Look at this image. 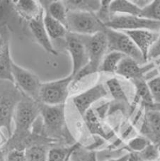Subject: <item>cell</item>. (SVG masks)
<instances>
[{
  "mask_svg": "<svg viewBox=\"0 0 160 161\" xmlns=\"http://www.w3.org/2000/svg\"><path fill=\"white\" fill-rule=\"evenodd\" d=\"M40 114V103L24 96L16 105L13 120L15 131L12 137L13 140L26 139L30 130Z\"/></svg>",
  "mask_w": 160,
  "mask_h": 161,
  "instance_id": "6da1fadb",
  "label": "cell"
},
{
  "mask_svg": "<svg viewBox=\"0 0 160 161\" xmlns=\"http://www.w3.org/2000/svg\"><path fill=\"white\" fill-rule=\"evenodd\" d=\"M84 38L89 56V63L73 77L74 84L99 71L102 60L108 51V40L105 32H99L92 36H84Z\"/></svg>",
  "mask_w": 160,
  "mask_h": 161,
  "instance_id": "7a4b0ae2",
  "label": "cell"
},
{
  "mask_svg": "<svg viewBox=\"0 0 160 161\" xmlns=\"http://www.w3.org/2000/svg\"><path fill=\"white\" fill-rule=\"evenodd\" d=\"M25 95L14 83L0 80V129L12 137V121L16 107Z\"/></svg>",
  "mask_w": 160,
  "mask_h": 161,
  "instance_id": "3957f363",
  "label": "cell"
},
{
  "mask_svg": "<svg viewBox=\"0 0 160 161\" xmlns=\"http://www.w3.org/2000/svg\"><path fill=\"white\" fill-rule=\"evenodd\" d=\"M106 27L99 20L95 13L67 11V29L72 34L92 36L99 32H105Z\"/></svg>",
  "mask_w": 160,
  "mask_h": 161,
  "instance_id": "277c9868",
  "label": "cell"
},
{
  "mask_svg": "<svg viewBox=\"0 0 160 161\" xmlns=\"http://www.w3.org/2000/svg\"><path fill=\"white\" fill-rule=\"evenodd\" d=\"M72 81L73 77L70 75L65 78L42 83L39 92V102L50 106L65 104Z\"/></svg>",
  "mask_w": 160,
  "mask_h": 161,
  "instance_id": "5b68a950",
  "label": "cell"
},
{
  "mask_svg": "<svg viewBox=\"0 0 160 161\" xmlns=\"http://www.w3.org/2000/svg\"><path fill=\"white\" fill-rule=\"evenodd\" d=\"M108 40V51H116L136 60L140 65L145 63L141 52L125 33L107 28L105 31Z\"/></svg>",
  "mask_w": 160,
  "mask_h": 161,
  "instance_id": "8992f818",
  "label": "cell"
},
{
  "mask_svg": "<svg viewBox=\"0 0 160 161\" xmlns=\"http://www.w3.org/2000/svg\"><path fill=\"white\" fill-rule=\"evenodd\" d=\"M105 26L115 31L148 30L159 33L160 22L148 20L138 16L112 15Z\"/></svg>",
  "mask_w": 160,
  "mask_h": 161,
  "instance_id": "52a82bcc",
  "label": "cell"
},
{
  "mask_svg": "<svg viewBox=\"0 0 160 161\" xmlns=\"http://www.w3.org/2000/svg\"><path fill=\"white\" fill-rule=\"evenodd\" d=\"M12 75L14 84L25 96L39 102V92L42 83L34 73L13 61Z\"/></svg>",
  "mask_w": 160,
  "mask_h": 161,
  "instance_id": "ba28073f",
  "label": "cell"
},
{
  "mask_svg": "<svg viewBox=\"0 0 160 161\" xmlns=\"http://www.w3.org/2000/svg\"><path fill=\"white\" fill-rule=\"evenodd\" d=\"M66 48L72 60V71L71 75L74 77L89 63L86 43L83 35L68 32L65 36Z\"/></svg>",
  "mask_w": 160,
  "mask_h": 161,
  "instance_id": "9c48e42d",
  "label": "cell"
},
{
  "mask_svg": "<svg viewBox=\"0 0 160 161\" xmlns=\"http://www.w3.org/2000/svg\"><path fill=\"white\" fill-rule=\"evenodd\" d=\"M40 115L49 134L57 135L63 130L65 124V104L50 106L40 103Z\"/></svg>",
  "mask_w": 160,
  "mask_h": 161,
  "instance_id": "30bf717a",
  "label": "cell"
},
{
  "mask_svg": "<svg viewBox=\"0 0 160 161\" xmlns=\"http://www.w3.org/2000/svg\"><path fill=\"white\" fill-rule=\"evenodd\" d=\"M108 91L103 84H97L87 90L74 96L72 100L80 114L84 116L92 105L106 97Z\"/></svg>",
  "mask_w": 160,
  "mask_h": 161,
  "instance_id": "8fae6325",
  "label": "cell"
},
{
  "mask_svg": "<svg viewBox=\"0 0 160 161\" xmlns=\"http://www.w3.org/2000/svg\"><path fill=\"white\" fill-rule=\"evenodd\" d=\"M133 41L137 48L141 52L145 62L148 60L149 52L159 37V33L148 30L123 31Z\"/></svg>",
  "mask_w": 160,
  "mask_h": 161,
  "instance_id": "7c38bea8",
  "label": "cell"
},
{
  "mask_svg": "<svg viewBox=\"0 0 160 161\" xmlns=\"http://www.w3.org/2000/svg\"><path fill=\"white\" fill-rule=\"evenodd\" d=\"M44 10L40 14L29 21V26L33 36L37 42L43 47L45 51L52 55H57V52L52 46L51 39L47 33L43 24Z\"/></svg>",
  "mask_w": 160,
  "mask_h": 161,
  "instance_id": "4fadbf2b",
  "label": "cell"
},
{
  "mask_svg": "<svg viewBox=\"0 0 160 161\" xmlns=\"http://www.w3.org/2000/svg\"><path fill=\"white\" fill-rule=\"evenodd\" d=\"M142 133L145 137L152 143H160V112L158 110L150 109L145 115Z\"/></svg>",
  "mask_w": 160,
  "mask_h": 161,
  "instance_id": "5bb4252c",
  "label": "cell"
},
{
  "mask_svg": "<svg viewBox=\"0 0 160 161\" xmlns=\"http://www.w3.org/2000/svg\"><path fill=\"white\" fill-rule=\"evenodd\" d=\"M151 68L150 65L141 67L138 63L129 57L123 58L118 64L115 73L127 79L135 80L142 78L146 71Z\"/></svg>",
  "mask_w": 160,
  "mask_h": 161,
  "instance_id": "9a60e30c",
  "label": "cell"
},
{
  "mask_svg": "<svg viewBox=\"0 0 160 161\" xmlns=\"http://www.w3.org/2000/svg\"><path fill=\"white\" fill-rule=\"evenodd\" d=\"M13 2L17 12L29 21L37 18L44 10L39 2L35 0H19Z\"/></svg>",
  "mask_w": 160,
  "mask_h": 161,
  "instance_id": "2e32d148",
  "label": "cell"
},
{
  "mask_svg": "<svg viewBox=\"0 0 160 161\" xmlns=\"http://www.w3.org/2000/svg\"><path fill=\"white\" fill-rule=\"evenodd\" d=\"M12 63L13 60L11 57L9 43L8 41H5L3 48L0 52V80H6L13 82Z\"/></svg>",
  "mask_w": 160,
  "mask_h": 161,
  "instance_id": "e0dca14e",
  "label": "cell"
},
{
  "mask_svg": "<svg viewBox=\"0 0 160 161\" xmlns=\"http://www.w3.org/2000/svg\"><path fill=\"white\" fill-rule=\"evenodd\" d=\"M43 24L51 39H58L65 37L67 34L68 31L67 28L60 21L52 18L45 9L43 14Z\"/></svg>",
  "mask_w": 160,
  "mask_h": 161,
  "instance_id": "ac0fdd59",
  "label": "cell"
},
{
  "mask_svg": "<svg viewBox=\"0 0 160 161\" xmlns=\"http://www.w3.org/2000/svg\"><path fill=\"white\" fill-rule=\"evenodd\" d=\"M141 9L132 1L128 0H114L110 4V12L111 15H140Z\"/></svg>",
  "mask_w": 160,
  "mask_h": 161,
  "instance_id": "d6986e66",
  "label": "cell"
},
{
  "mask_svg": "<svg viewBox=\"0 0 160 161\" xmlns=\"http://www.w3.org/2000/svg\"><path fill=\"white\" fill-rule=\"evenodd\" d=\"M64 4L67 11H81L96 13L101 6V1H89V0H71L65 1Z\"/></svg>",
  "mask_w": 160,
  "mask_h": 161,
  "instance_id": "ffe728a7",
  "label": "cell"
},
{
  "mask_svg": "<svg viewBox=\"0 0 160 161\" xmlns=\"http://www.w3.org/2000/svg\"><path fill=\"white\" fill-rule=\"evenodd\" d=\"M45 9L52 18L60 21L67 28V9L62 1H52Z\"/></svg>",
  "mask_w": 160,
  "mask_h": 161,
  "instance_id": "44dd1931",
  "label": "cell"
},
{
  "mask_svg": "<svg viewBox=\"0 0 160 161\" xmlns=\"http://www.w3.org/2000/svg\"><path fill=\"white\" fill-rule=\"evenodd\" d=\"M125 57V55L119 52H109V53L105 55L104 58L102 60L99 70L105 72V73H115L118 64L120 62V60Z\"/></svg>",
  "mask_w": 160,
  "mask_h": 161,
  "instance_id": "7402d4cb",
  "label": "cell"
},
{
  "mask_svg": "<svg viewBox=\"0 0 160 161\" xmlns=\"http://www.w3.org/2000/svg\"><path fill=\"white\" fill-rule=\"evenodd\" d=\"M139 16L148 20L160 22V0L152 1L150 4L141 9Z\"/></svg>",
  "mask_w": 160,
  "mask_h": 161,
  "instance_id": "603a6c76",
  "label": "cell"
},
{
  "mask_svg": "<svg viewBox=\"0 0 160 161\" xmlns=\"http://www.w3.org/2000/svg\"><path fill=\"white\" fill-rule=\"evenodd\" d=\"M26 161H47L48 152L40 145H32L25 150Z\"/></svg>",
  "mask_w": 160,
  "mask_h": 161,
  "instance_id": "cb8c5ba5",
  "label": "cell"
},
{
  "mask_svg": "<svg viewBox=\"0 0 160 161\" xmlns=\"http://www.w3.org/2000/svg\"><path fill=\"white\" fill-rule=\"evenodd\" d=\"M132 81L136 86L137 96L148 104H153L154 100L147 82L143 78L135 79Z\"/></svg>",
  "mask_w": 160,
  "mask_h": 161,
  "instance_id": "d4e9b609",
  "label": "cell"
},
{
  "mask_svg": "<svg viewBox=\"0 0 160 161\" xmlns=\"http://www.w3.org/2000/svg\"><path fill=\"white\" fill-rule=\"evenodd\" d=\"M106 87L111 96L116 100L127 101V97L123 90L120 82L116 78H111L106 81Z\"/></svg>",
  "mask_w": 160,
  "mask_h": 161,
  "instance_id": "484cf974",
  "label": "cell"
},
{
  "mask_svg": "<svg viewBox=\"0 0 160 161\" xmlns=\"http://www.w3.org/2000/svg\"><path fill=\"white\" fill-rule=\"evenodd\" d=\"M111 0H103L101 1V6L99 9L95 13L96 16L104 25L110 21L111 17V14L110 12V4Z\"/></svg>",
  "mask_w": 160,
  "mask_h": 161,
  "instance_id": "4316f807",
  "label": "cell"
},
{
  "mask_svg": "<svg viewBox=\"0 0 160 161\" xmlns=\"http://www.w3.org/2000/svg\"><path fill=\"white\" fill-rule=\"evenodd\" d=\"M159 155V153L156 146L153 143H150L140 153V158L143 161H153L157 159Z\"/></svg>",
  "mask_w": 160,
  "mask_h": 161,
  "instance_id": "83f0119b",
  "label": "cell"
},
{
  "mask_svg": "<svg viewBox=\"0 0 160 161\" xmlns=\"http://www.w3.org/2000/svg\"><path fill=\"white\" fill-rule=\"evenodd\" d=\"M69 149L54 148L48 152L47 161H65L69 153Z\"/></svg>",
  "mask_w": 160,
  "mask_h": 161,
  "instance_id": "f1b7e54d",
  "label": "cell"
},
{
  "mask_svg": "<svg viewBox=\"0 0 160 161\" xmlns=\"http://www.w3.org/2000/svg\"><path fill=\"white\" fill-rule=\"evenodd\" d=\"M151 142L145 136H137L132 138L128 143V147L133 151L140 153Z\"/></svg>",
  "mask_w": 160,
  "mask_h": 161,
  "instance_id": "f546056e",
  "label": "cell"
},
{
  "mask_svg": "<svg viewBox=\"0 0 160 161\" xmlns=\"http://www.w3.org/2000/svg\"><path fill=\"white\" fill-rule=\"evenodd\" d=\"M154 102L160 104V77L152 79L147 82Z\"/></svg>",
  "mask_w": 160,
  "mask_h": 161,
  "instance_id": "4dcf8cb0",
  "label": "cell"
},
{
  "mask_svg": "<svg viewBox=\"0 0 160 161\" xmlns=\"http://www.w3.org/2000/svg\"><path fill=\"white\" fill-rule=\"evenodd\" d=\"M5 161H26L25 155V150L12 149L8 152Z\"/></svg>",
  "mask_w": 160,
  "mask_h": 161,
  "instance_id": "1f68e13d",
  "label": "cell"
},
{
  "mask_svg": "<svg viewBox=\"0 0 160 161\" xmlns=\"http://www.w3.org/2000/svg\"><path fill=\"white\" fill-rule=\"evenodd\" d=\"M158 56H160V34L159 38L150 48L148 55V59L149 58H154Z\"/></svg>",
  "mask_w": 160,
  "mask_h": 161,
  "instance_id": "d6a6232c",
  "label": "cell"
},
{
  "mask_svg": "<svg viewBox=\"0 0 160 161\" xmlns=\"http://www.w3.org/2000/svg\"><path fill=\"white\" fill-rule=\"evenodd\" d=\"M9 142V138L8 136L4 134L2 129H0V148H3Z\"/></svg>",
  "mask_w": 160,
  "mask_h": 161,
  "instance_id": "836d02e7",
  "label": "cell"
},
{
  "mask_svg": "<svg viewBox=\"0 0 160 161\" xmlns=\"http://www.w3.org/2000/svg\"><path fill=\"white\" fill-rule=\"evenodd\" d=\"M151 2L152 1H149V0H132V3H134L140 9H144L149 4H150Z\"/></svg>",
  "mask_w": 160,
  "mask_h": 161,
  "instance_id": "e575fe53",
  "label": "cell"
},
{
  "mask_svg": "<svg viewBox=\"0 0 160 161\" xmlns=\"http://www.w3.org/2000/svg\"><path fill=\"white\" fill-rule=\"evenodd\" d=\"M130 157H131V155L126 154V155H123V156H121V157H120V158H115V159L109 160H108V161H129Z\"/></svg>",
  "mask_w": 160,
  "mask_h": 161,
  "instance_id": "d590c367",
  "label": "cell"
},
{
  "mask_svg": "<svg viewBox=\"0 0 160 161\" xmlns=\"http://www.w3.org/2000/svg\"><path fill=\"white\" fill-rule=\"evenodd\" d=\"M86 161H97L96 158V155L94 152H92L88 155V156L86 159Z\"/></svg>",
  "mask_w": 160,
  "mask_h": 161,
  "instance_id": "8d00e7d4",
  "label": "cell"
},
{
  "mask_svg": "<svg viewBox=\"0 0 160 161\" xmlns=\"http://www.w3.org/2000/svg\"><path fill=\"white\" fill-rule=\"evenodd\" d=\"M5 41H5L3 38H2V37L0 38V52H1L2 48H3Z\"/></svg>",
  "mask_w": 160,
  "mask_h": 161,
  "instance_id": "74e56055",
  "label": "cell"
},
{
  "mask_svg": "<svg viewBox=\"0 0 160 161\" xmlns=\"http://www.w3.org/2000/svg\"><path fill=\"white\" fill-rule=\"evenodd\" d=\"M152 109L158 110L160 112V104H154V108Z\"/></svg>",
  "mask_w": 160,
  "mask_h": 161,
  "instance_id": "f35d334b",
  "label": "cell"
},
{
  "mask_svg": "<svg viewBox=\"0 0 160 161\" xmlns=\"http://www.w3.org/2000/svg\"><path fill=\"white\" fill-rule=\"evenodd\" d=\"M3 158H4V153L3 151H2V149L0 148V160L3 159Z\"/></svg>",
  "mask_w": 160,
  "mask_h": 161,
  "instance_id": "ab89813d",
  "label": "cell"
},
{
  "mask_svg": "<svg viewBox=\"0 0 160 161\" xmlns=\"http://www.w3.org/2000/svg\"><path fill=\"white\" fill-rule=\"evenodd\" d=\"M0 161H5V159H4V158H3V159L0 160Z\"/></svg>",
  "mask_w": 160,
  "mask_h": 161,
  "instance_id": "60d3db41",
  "label": "cell"
},
{
  "mask_svg": "<svg viewBox=\"0 0 160 161\" xmlns=\"http://www.w3.org/2000/svg\"><path fill=\"white\" fill-rule=\"evenodd\" d=\"M1 37H2V36H0V38H1Z\"/></svg>",
  "mask_w": 160,
  "mask_h": 161,
  "instance_id": "b9f144b4",
  "label": "cell"
}]
</instances>
